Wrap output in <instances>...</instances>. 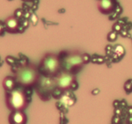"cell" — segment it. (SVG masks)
<instances>
[{
  "label": "cell",
  "instance_id": "cell-3",
  "mask_svg": "<svg viewBox=\"0 0 132 124\" xmlns=\"http://www.w3.org/2000/svg\"><path fill=\"white\" fill-rule=\"evenodd\" d=\"M38 67L41 75L47 78H55L62 70L60 58L54 53H47Z\"/></svg>",
  "mask_w": 132,
  "mask_h": 124
},
{
  "label": "cell",
  "instance_id": "cell-4",
  "mask_svg": "<svg viewBox=\"0 0 132 124\" xmlns=\"http://www.w3.org/2000/svg\"><path fill=\"white\" fill-rule=\"evenodd\" d=\"M62 70L71 74H78L83 68L82 54L78 51H62L59 54Z\"/></svg>",
  "mask_w": 132,
  "mask_h": 124
},
{
  "label": "cell",
  "instance_id": "cell-11",
  "mask_svg": "<svg viewBox=\"0 0 132 124\" xmlns=\"http://www.w3.org/2000/svg\"><path fill=\"white\" fill-rule=\"evenodd\" d=\"M114 55L116 56V58H121L125 54V50L124 47L120 45H117L114 48Z\"/></svg>",
  "mask_w": 132,
  "mask_h": 124
},
{
  "label": "cell",
  "instance_id": "cell-13",
  "mask_svg": "<svg viewBox=\"0 0 132 124\" xmlns=\"http://www.w3.org/2000/svg\"><path fill=\"white\" fill-rule=\"evenodd\" d=\"M124 90L126 92L129 94L131 92H132V79H129L124 84Z\"/></svg>",
  "mask_w": 132,
  "mask_h": 124
},
{
  "label": "cell",
  "instance_id": "cell-15",
  "mask_svg": "<svg viewBox=\"0 0 132 124\" xmlns=\"http://www.w3.org/2000/svg\"><path fill=\"white\" fill-rule=\"evenodd\" d=\"M121 28H122V25H120L119 23H115V25H113L114 31H115V32H120V30H121Z\"/></svg>",
  "mask_w": 132,
  "mask_h": 124
},
{
  "label": "cell",
  "instance_id": "cell-10",
  "mask_svg": "<svg viewBox=\"0 0 132 124\" xmlns=\"http://www.w3.org/2000/svg\"><path fill=\"white\" fill-rule=\"evenodd\" d=\"M17 87V84L14 76H7L3 81V87L6 92L12 91Z\"/></svg>",
  "mask_w": 132,
  "mask_h": 124
},
{
  "label": "cell",
  "instance_id": "cell-18",
  "mask_svg": "<svg viewBox=\"0 0 132 124\" xmlns=\"http://www.w3.org/2000/svg\"><path fill=\"white\" fill-rule=\"evenodd\" d=\"M120 102H119V101H118V100L114 101L113 106H114V107H115V109L119 108V106H120Z\"/></svg>",
  "mask_w": 132,
  "mask_h": 124
},
{
  "label": "cell",
  "instance_id": "cell-2",
  "mask_svg": "<svg viewBox=\"0 0 132 124\" xmlns=\"http://www.w3.org/2000/svg\"><path fill=\"white\" fill-rule=\"evenodd\" d=\"M31 88H24L17 86L14 89L6 92L5 102L7 108L11 111L26 109L30 103Z\"/></svg>",
  "mask_w": 132,
  "mask_h": 124
},
{
  "label": "cell",
  "instance_id": "cell-17",
  "mask_svg": "<svg viewBox=\"0 0 132 124\" xmlns=\"http://www.w3.org/2000/svg\"><path fill=\"white\" fill-rule=\"evenodd\" d=\"M4 30H5V29L4 23L0 22V35L3 34V32H4Z\"/></svg>",
  "mask_w": 132,
  "mask_h": 124
},
{
  "label": "cell",
  "instance_id": "cell-9",
  "mask_svg": "<svg viewBox=\"0 0 132 124\" xmlns=\"http://www.w3.org/2000/svg\"><path fill=\"white\" fill-rule=\"evenodd\" d=\"M9 124H26L27 117L23 111H11L9 116Z\"/></svg>",
  "mask_w": 132,
  "mask_h": 124
},
{
  "label": "cell",
  "instance_id": "cell-12",
  "mask_svg": "<svg viewBox=\"0 0 132 124\" xmlns=\"http://www.w3.org/2000/svg\"><path fill=\"white\" fill-rule=\"evenodd\" d=\"M117 32L114 31V30H113V31L110 32V33L108 34L107 40H108L109 41H110V42H113V41H115V40L117 39Z\"/></svg>",
  "mask_w": 132,
  "mask_h": 124
},
{
  "label": "cell",
  "instance_id": "cell-1",
  "mask_svg": "<svg viewBox=\"0 0 132 124\" xmlns=\"http://www.w3.org/2000/svg\"><path fill=\"white\" fill-rule=\"evenodd\" d=\"M14 74L17 86L24 88H35L42 77L38 67L29 63L18 65Z\"/></svg>",
  "mask_w": 132,
  "mask_h": 124
},
{
  "label": "cell",
  "instance_id": "cell-20",
  "mask_svg": "<svg viewBox=\"0 0 132 124\" xmlns=\"http://www.w3.org/2000/svg\"><path fill=\"white\" fill-rule=\"evenodd\" d=\"M100 92V91H99L98 88H95V89H94L93 91L91 92V93H92L93 95H96V94H98Z\"/></svg>",
  "mask_w": 132,
  "mask_h": 124
},
{
  "label": "cell",
  "instance_id": "cell-14",
  "mask_svg": "<svg viewBox=\"0 0 132 124\" xmlns=\"http://www.w3.org/2000/svg\"><path fill=\"white\" fill-rule=\"evenodd\" d=\"M82 58H83L84 63V64H86L89 63V61H90V59H91V57L89 56V54L85 53V54H82Z\"/></svg>",
  "mask_w": 132,
  "mask_h": 124
},
{
  "label": "cell",
  "instance_id": "cell-6",
  "mask_svg": "<svg viewBox=\"0 0 132 124\" xmlns=\"http://www.w3.org/2000/svg\"><path fill=\"white\" fill-rule=\"evenodd\" d=\"M56 88L54 78H47L42 76L40 81L35 87L36 92L40 99L47 101L53 96V93Z\"/></svg>",
  "mask_w": 132,
  "mask_h": 124
},
{
  "label": "cell",
  "instance_id": "cell-7",
  "mask_svg": "<svg viewBox=\"0 0 132 124\" xmlns=\"http://www.w3.org/2000/svg\"><path fill=\"white\" fill-rule=\"evenodd\" d=\"M117 0H98L97 8L99 12L104 15H111L119 5Z\"/></svg>",
  "mask_w": 132,
  "mask_h": 124
},
{
  "label": "cell",
  "instance_id": "cell-19",
  "mask_svg": "<svg viewBox=\"0 0 132 124\" xmlns=\"http://www.w3.org/2000/svg\"><path fill=\"white\" fill-rule=\"evenodd\" d=\"M115 115H117V116H120V114H121L122 112H121V110H120V109L119 108H116L115 109Z\"/></svg>",
  "mask_w": 132,
  "mask_h": 124
},
{
  "label": "cell",
  "instance_id": "cell-22",
  "mask_svg": "<svg viewBox=\"0 0 132 124\" xmlns=\"http://www.w3.org/2000/svg\"><path fill=\"white\" fill-rule=\"evenodd\" d=\"M23 2H32V1H34V0H22Z\"/></svg>",
  "mask_w": 132,
  "mask_h": 124
},
{
  "label": "cell",
  "instance_id": "cell-8",
  "mask_svg": "<svg viewBox=\"0 0 132 124\" xmlns=\"http://www.w3.org/2000/svg\"><path fill=\"white\" fill-rule=\"evenodd\" d=\"M5 29L9 33H17L20 28V21L14 16L7 17L4 21Z\"/></svg>",
  "mask_w": 132,
  "mask_h": 124
},
{
  "label": "cell",
  "instance_id": "cell-16",
  "mask_svg": "<svg viewBox=\"0 0 132 124\" xmlns=\"http://www.w3.org/2000/svg\"><path fill=\"white\" fill-rule=\"evenodd\" d=\"M120 121V117H119V116L115 115V116L112 118V124H119Z\"/></svg>",
  "mask_w": 132,
  "mask_h": 124
},
{
  "label": "cell",
  "instance_id": "cell-5",
  "mask_svg": "<svg viewBox=\"0 0 132 124\" xmlns=\"http://www.w3.org/2000/svg\"><path fill=\"white\" fill-rule=\"evenodd\" d=\"M56 88L54 91L62 95L64 92L75 91L78 88V84L75 74L62 70L54 78Z\"/></svg>",
  "mask_w": 132,
  "mask_h": 124
},
{
  "label": "cell",
  "instance_id": "cell-21",
  "mask_svg": "<svg viewBox=\"0 0 132 124\" xmlns=\"http://www.w3.org/2000/svg\"><path fill=\"white\" fill-rule=\"evenodd\" d=\"M128 112L129 114V115L132 116V107H129L128 109Z\"/></svg>",
  "mask_w": 132,
  "mask_h": 124
}]
</instances>
